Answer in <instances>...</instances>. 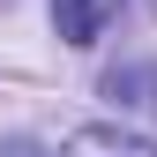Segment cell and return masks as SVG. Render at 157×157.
I'll use <instances>...</instances> for the list:
<instances>
[{
  "label": "cell",
  "instance_id": "7a4b0ae2",
  "mask_svg": "<svg viewBox=\"0 0 157 157\" xmlns=\"http://www.w3.org/2000/svg\"><path fill=\"white\" fill-rule=\"evenodd\" d=\"M67 157H157V142L120 135V127H75L67 135Z\"/></svg>",
  "mask_w": 157,
  "mask_h": 157
},
{
  "label": "cell",
  "instance_id": "6da1fadb",
  "mask_svg": "<svg viewBox=\"0 0 157 157\" xmlns=\"http://www.w3.org/2000/svg\"><path fill=\"white\" fill-rule=\"evenodd\" d=\"M112 15H120V0H52V23H60L67 45H97Z\"/></svg>",
  "mask_w": 157,
  "mask_h": 157
}]
</instances>
